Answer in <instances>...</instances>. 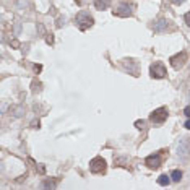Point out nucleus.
Masks as SVG:
<instances>
[{"mask_svg": "<svg viewBox=\"0 0 190 190\" xmlns=\"http://www.w3.org/2000/svg\"><path fill=\"white\" fill-rule=\"evenodd\" d=\"M93 23H94L93 16L86 12H80L77 15V18H75V25H77V28L80 31H86L88 28L93 26Z\"/></svg>", "mask_w": 190, "mask_h": 190, "instance_id": "nucleus-1", "label": "nucleus"}, {"mask_svg": "<svg viewBox=\"0 0 190 190\" xmlns=\"http://www.w3.org/2000/svg\"><path fill=\"white\" fill-rule=\"evenodd\" d=\"M107 169V164L106 161H104L101 156H96V158L91 159V163H89V171H91L93 174H104Z\"/></svg>", "mask_w": 190, "mask_h": 190, "instance_id": "nucleus-2", "label": "nucleus"}, {"mask_svg": "<svg viewBox=\"0 0 190 190\" xmlns=\"http://www.w3.org/2000/svg\"><path fill=\"white\" fill-rule=\"evenodd\" d=\"M168 119V109L166 107H158L150 114V120L153 123H164Z\"/></svg>", "mask_w": 190, "mask_h": 190, "instance_id": "nucleus-3", "label": "nucleus"}, {"mask_svg": "<svg viewBox=\"0 0 190 190\" xmlns=\"http://www.w3.org/2000/svg\"><path fill=\"white\" fill-rule=\"evenodd\" d=\"M150 75L151 78H164L166 77V67L161 62H154L150 67Z\"/></svg>", "mask_w": 190, "mask_h": 190, "instance_id": "nucleus-4", "label": "nucleus"}, {"mask_svg": "<svg viewBox=\"0 0 190 190\" xmlns=\"http://www.w3.org/2000/svg\"><path fill=\"white\" fill-rule=\"evenodd\" d=\"M169 62H171V65H172L174 68L184 67V64L187 62V52H179V54L172 55V57L169 59Z\"/></svg>", "mask_w": 190, "mask_h": 190, "instance_id": "nucleus-5", "label": "nucleus"}, {"mask_svg": "<svg viewBox=\"0 0 190 190\" xmlns=\"http://www.w3.org/2000/svg\"><path fill=\"white\" fill-rule=\"evenodd\" d=\"M161 163H163V159H161V154L159 153H156V154H150L148 158L145 159V164L148 166L150 169H158Z\"/></svg>", "mask_w": 190, "mask_h": 190, "instance_id": "nucleus-6", "label": "nucleus"}, {"mask_svg": "<svg viewBox=\"0 0 190 190\" xmlns=\"http://www.w3.org/2000/svg\"><path fill=\"white\" fill-rule=\"evenodd\" d=\"M116 16H122V18H129V16H132V10H130V7L127 5V3H122L120 7L117 8V10H114L112 12Z\"/></svg>", "mask_w": 190, "mask_h": 190, "instance_id": "nucleus-7", "label": "nucleus"}, {"mask_svg": "<svg viewBox=\"0 0 190 190\" xmlns=\"http://www.w3.org/2000/svg\"><path fill=\"white\" fill-rule=\"evenodd\" d=\"M188 153H190V138H184L179 143V154L187 156Z\"/></svg>", "mask_w": 190, "mask_h": 190, "instance_id": "nucleus-8", "label": "nucleus"}, {"mask_svg": "<svg viewBox=\"0 0 190 190\" xmlns=\"http://www.w3.org/2000/svg\"><path fill=\"white\" fill-rule=\"evenodd\" d=\"M109 3H111V0H94L96 10H106V8L109 7Z\"/></svg>", "mask_w": 190, "mask_h": 190, "instance_id": "nucleus-9", "label": "nucleus"}, {"mask_svg": "<svg viewBox=\"0 0 190 190\" xmlns=\"http://www.w3.org/2000/svg\"><path fill=\"white\" fill-rule=\"evenodd\" d=\"M166 26H168V21H166V20H159L158 25L154 26V31H156V33H161V31L166 29Z\"/></svg>", "mask_w": 190, "mask_h": 190, "instance_id": "nucleus-10", "label": "nucleus"}, {"mask_svg": "<svg viewBox=\"0 0 190 190\" xmlns=\"http://www.w3.org/2000/svg\"><path fill=\"white\" fill-rule=\"evenodd\" d=\"M171 179H172L174 182H180V179H182V171H179V169L172 171V174H171Z\"/></svg>", "mask_w": 190, "mask_h": 190, "instance_id": "nucleus-11", "label": "nucleus"}, {"mask_svg": "<svg viewBox=\"0 0 190 190\" xmlns=\"http://www.w3.org/2000/svg\"><path fill=\"white\" fill-rule=\"evenodd\" d=\"M169 182H171V177H168L166 174L159 175V179H158V184H159V185H168Z\"/></svg>", "mask_w": 190, "mask_h": 190, "instance_id": "nucleus-12", "label": "nucleus"}, {"mask_svg": "<svg viewBox=\"0 0 190 190\" xmlns=\"http://www.w3.org/2000/svg\"><path fill=\"white\" fill-rule=\"evenodd\" d=\"M42 187H46V188H54V187H55V182H44V184H42Z\"/></svg>", "mask_w": 190, "mask_h": 190, "instance_id": "nucleus-13", "label": "nucleus"}, {"mask_svg": "<svg viewBox=\"0 0 190 190\" xmlns=\"http://www.w3.org/2000/svg\"><path fill=\"white\" fill-rule=\"evenodd\" d=\"M37 172H39V174H46V168H44V164H37Z\"/></svg>", "mask_w": 190, "mask_h": 190, "instance_id": "nucleus-14", "label": "nucleus"}, {"mask_svg": "<svg viewBox=\"0 0 190 190\" xmlns=\"http://www.w3.org/2000/svg\"><path fill=\"white\" fill-rule=\"evenodd\" d=\"M184 21L187 23V26H190V12L185 13V16H184Z\"/></svg>", "mask_w": 190, "mask_h": 190, "instance_id": "nucleus-15", "label": "nucleus"}, {"mask_svg": "<svg viewBox=\"0 0 190 190\" xmlns=\"http://www.w3.org/2000/svg\"><path fill=\"white\" fill-rule=\"evenodd\" d=\"M46 42H47V44H54V37H52V34H47Z\"/></svg>", "mask_w": 190, "mask_h": 190, "instance_id": "nucleus-16", "label": "nucleus"}, {"mask_svg": "<svg viewBox=\"0 0 190 190\" xmlns=\"http://www.w3.org/2000/svg\"><path fill=\"white\" fill-rule=\"evenodd\" d=\"M135 125H136V129H143L145 122H143V120H136V122H135Z\"/></svg>", "mask_w": 190, "mask_h": 190, "instance_id": "nucleus-17", "label": "nucleus"}, {"mask_svg": "<svg viewBox=\"0 0 190 190\" xmlns=\"http://www.w3.org/2000/svg\"><path fill=\"white\" fill-rule=\"evenodd\" d=\"M21 112H23V107H18L16 111H15V117H20V116H21Z\"/></svg>", "mask_w": 190, "mask_h": 190, "instance_id": "nucleus-18", "label": "nucleus"}, {"mask_svg": "<svg viewBox=\"0 0 190 190\" xmlns=\"http://www.w3.org/2000/svg\"><path fill=\"white\" fill-rule=\"evenodd\" d=\"M184 114H185L187 117H190V106H187V107L184 109Z\"/></svg>", "mask_w": 190, "mask_h": 190, "instance_id": "nucleus-19", "label": "nucleus"}, {"mask_svg": "<svg viewBox=\"0 0 190 190\" xmlns=\"http://www.w3.org/2000/svg\"><path fill=\"white\" fill-rule=\"evenodd\" d=\"M171 2H172L174 5H180V3H184L185 0H171Z\"/></svg>", "mask_w": 190, "mask_h": 190, "instance_id": "nucleus-20", "label": "nucleus"}, {"mask_svg": "<svg viewBox=\"0 0 190 190\" xmlns=\"http://www.w3.org/2000/svg\"><path fill=\"white\" fill-rule=\"evenodd\" d=\"M41 70H42V65H34V72L36 73H39Z\"/></svg>", "mask_w": 190, "mask_h": 190, "instance_id": "nucleus-21", "label": "nucleus"}, {"mask_svg": "<svg viewBox=\"0 0 190 190\" xmlns=\"http://www.w3.org/2000/svg\"><path fill=\"white\" fill-rule=\"evenodd\" d=\"M37 29H39V33H41V34H44V26H42L41 23L37 25Z\"/></svg>", "mask_w": 190, "mask_h": 190, "instance_id": "nucleus-22", "label": "nucleus"}, {"mask_svg": "<svg viewBox=\"0 0 190 190\" xmlns=\"http://www.w3.org/2000/svg\"><path fill=\"white\" fill-rule=\"evenodd\" d=\"M12 46H13V47H20V42H18V41H13Z\"/></svg>", "mask_w": 190, "mask_h": 190, "instance_id": "nucleus-23", "label": "nucleus"}, {"mask_svg": "<svg viewBox=\"0 0 190 190\" xmlns=\"http://www.w3.org/2000/svg\"><path fill=\"white\" fill-rule=\"evenodd\" d=\"M184 127H185V129H188V130H190V120H187V122H185V125H184Z\"/></svg>", "mask_w": 190, "mask_h": 190, "instance_id": "nucleus-24", "label": "nucleus"}]
</instances>
